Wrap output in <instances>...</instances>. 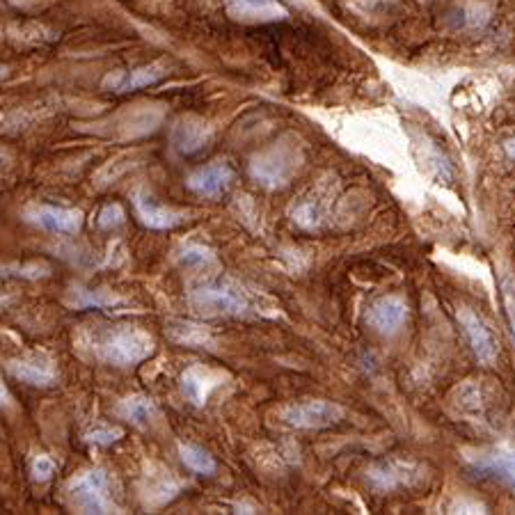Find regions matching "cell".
<instances>
[{"instance_id": "obj_1", "label": "cell", "mask_w": 515, "mask_h": 515, "mask_svg": "<svg viewBox=\"0 0 515 515\" xmlns=\"http://www.w3.org/2000/svg\"><path fill=\"white\" fill-rule=\"evenodd\" d=\"M78 348L87 358L110 367H136L156 351L154 337L129 323H97L78 332Z\"/></svg>"}, {"instance_id": "obj_2", "label": "cell", "mask_w": 515, "mask_h": 515, "mask_svg": "<svg viewBox=\"0 0 515 515\" xmlns=\"http://www.w3.org/2000/svg\"><path fill=\"white\" fill-rule=\"evenodd\" d=\"M188 303L202 316H234V319H248V316H261L271 319L277 316V307L257 289L229 280H206L195 284L188 291Z\"/></svg>"}, {"instance_id": "obj_3", "label": "cell", "mask_w": 515, "mask_h": 515, "mask_svg": "<svg viewBox=\"0 0 515 515\" xmlns=\"http://www.w3.org/2000/svg\"><path fill=\"white\" fill-rule=\"evenodd\" d=\"M305 163L303 147L293 138H282L252 156L250 177L266 190H282L291 184Z\"/></svg>"}, {"instance_id": "obj_4", "label": "cell", "mask_w": 515, "mask_h": 515, "mask_svg": "<svg viewBox=\"0 0 515 515\" xmlns=\"http://www.w3.org/2000/svg\"><path fill=\"white\" fill-rule=\"evenodd\" d=\"M69 504L78 513H122L115 499L113 479L106 470H87L67 483Z\"/></svg>"}, {"instance_id": "obj_5", "label": "cell", "mask_w": 515, "mask_h": 515, "mask_svg": "<svg viewBox=\"0 0 515 515\" xmlns=\"http://www.w3.org/2000/svg\"><path fill=\"white\" fill-rule=\"evenodd\" d=\"M346 417V410L339 403H332L326 399H309V401H296L289 403L280 410V419L291 429L300 431H319L330 429L342 422Z\"/></svg>"}, {"instance_id": "obj_6", "label": "cell", "mask_w": 515, "mask_h": 515, "mask_svg": "<svg viewBox=\"0 0 515 515\" xmlns=\"http://www.w3.org/2000/svg\"><path fill=\"white\" fill-rule=\"evenodd\" d=\"M332 184H321L312 193L305 195L291 211L293 225L303 232H323L332 225Z\"/></svg>"}, {"instance_id": "obj_7", "label": "cell", "mask_w": 515, "mask_h": 515, "mask_svg": "<svg viewBox=\"0 0 515 515\" xmlns=\"http://www.w3.org/2000/svg\"><path fill=\"white\" fill-rule=\"evenodd\" d=\"M426 470L410 461H387L367 470V483L376 493H394L401 488H412L424 479Z\"/></svg>"}, {"instance_id": "obj_8", "label": "cell", "mask_w": 515, "mask_h": 515, "mask_svg": "<svg viewBox=\"0 0 515 515\" xmlns=\"http://www.w3.org/2000/svg\"><path fill=\"white\" fill-rule=\"evenodd\" d=\"M23 218L30 225L53 234H78L83 229V211L65 209V206L53 204H30L23 211Z\"/></svg>"}, {"instance_id": "obj_9", "label": "cell", "mask_w": 515, "mask_h": 515, "mask_svg": "<svg viewBox=\"0 0 515 515\" xmlns=\"http://www.w3.org/2000/svg\"><path fill=\"white\" fill-rule=\"evenodd\" d=\"M168 65L165 62H152V65H142L136 69H122V71H110V74L103 76L101 87L106 92L115 94H126L136 92L142 87H152L161 83L163 78H168Z\"/></svg>"}, {"instance_id": "obj_10", "label": "cell", "mask_w": 515, "mask_h": 515, "mask_svg": "<svg viewBox=\"0 0 515 515\" xmlns=\"http://www.w3.org/2000/svg\"><path fill=\"white\" fill-rule=\"evenodd\" d=\"M213 126L197 115H184L172 124L170 142L181 156H195L211 145Z\"/></svg>"}, {"instance_id": "obj_11", "label": "cell", "mask_w": 515, "mask_h": 515, "mask_svg": "<svg viewBox=\"0 0 515 515\" xmlns=\"http://www.w3.org/2000/svg\"><path fill=\"white\" fill-rule=\"evenodd\" d=\"M181 490H184V481H179L170 470H165V467L152 465L145 477H142L140 499L147 509H161V506L172 502Z\"/></svg>"}, {"instance_id": "obj_12", "label": "cell", "mask_w": 515, "mask_h": 515, "mask_svg": "<svg viewBox=\"0 0 515 515\" xmlns=\"http://www.w3.org/2000/svg\"><path fill=\"white\" fill-rule=\"evenodd\" d=\"M410 316V307L399 296H383L374 300L367 309V323L369 328H374L378 335L392 337L406 326Z\"/></svg>"}, {"instance_id": "obj_13", "label": "cell", "mask_w": 515, "mask_h": 515, "mask_svg": "<svg viewBox=\"0 0 515 515\" xmlns=\"http://www.w3.org/2000/svg\"><path fill=\"white\" fill-rule=\"evenodd\" d=\"M227 380L225 371L204 367V364H190V367L181 374V392L193 406L202 408L209 401V396L223 387Z\"/></svg>"}, {"instance_id": "obj_14", "label": "cell", "mask_w": 515, "mask_h": 515, "mask_svg": "<svg viewBox=\"0 0 515 515\" xmlns=\"http://www.w3.org/2000/svg\"><path fill=\"white\" fill-rule=\"evenodd\" d=\"M227 14L239 23H277L287 21L289 10L280 0H225Z\"/></svg>"}, {"instance_id": "obj_15", "label": "cell", "mask_w": 515, "mask_h": 515, "mask_svg": "<svg viewBox=\"0 0 515 515\" xmlns=\"http://www.w3.org/2000/svg\"><path fill=\"white\" fill-rule=\"evenodd\" d=\"M133 206H136L140 223L149 229H158V232H163V229H174L184 225L188 220L184 211L168 209V206L158 204L156 197L152 193H147V190H136V193H133Z\"/></svg>"}, {"instance_id": "obj_16", "label": "cell", "mask_w": 515, "mask_h": 515, "mask_svg": "<svg viewBox=\"0 0 515 515\" xmlns=\"http://www.w3.org/2000/svg\"><path fill=\"white\" fill-rule=\"evenodd\" d=\"M234 184V170L229 163H211L204 165V168L195 170L186 179V186L193 190L195 195L209 197V200H216V197H223L229 188Z\"/></svg>"}, {"instance_id": "obj_17", "label": "cell", "mask_w": 515, "mask_h": 515, "mask_svg": "<svg viewBox=\"0 0 515 515\" xmlns=\"http://www.w3.org/2000/svg\"><path fill=\"white\" fill-rule=\"evenodd\" d=\"M7 371L21 383L33 387H53L58 383V371H55V364L46 353H33L28 358L10 360Z\"/></svg>"}, {"instance_id": "obj_18", "label": "cell", "mask_w": 515, "mask_h": 515, "mask_svg": "<svg viewBox=\"0 0 515 515\" xmlns=\"http://www.w3.org/2000/svg\"><path fill=\"white\" fill-rule=\"evenodd\" d=\"M458 321H461L467 342H470L477 360L481 364H486V367L488 364H493L497 360V342L486 323H483L479 316L467 307H463L461 312H458Z\"/></svg>"}, {"instance_id": "obj_19", "label": "cell", "mask_w": 515, "mask_h": 515, "mask_svg": "<svg viewBox=\"0 0 515 515\" xmlns=\"http://www.w3.org/2000/svg\"><path fill=\"white\" fill-rule=\"evenodd\" d=\"M467 467L474 477L495 479L499 483L515 488V454L509 451H495V454H481L467 458Z\"/></svg>"}, {"instance_id": "obj_20", "label": "cell", "mask_w": 515, "mask_h": 515, "mask_svg": "<svg viewBox=\"0 0 515 515\" xmlns=\"http://www.w3.org/2000/svg\"><path fill=\"white\" fill-rule=\"evenodd\" d=\"M67 305L71 309H115V307H124L126 298L117 296L113 291L71 287L67 293Z\"/></svg>"}, {"instance_id": "obj_21", "label": "cell", "mask_w": 515, "mask_h": 515, "mask_svg": "<svg viewBox=\"0 0 515 515\" xmlns=\"http://www.w3.org/2000/svg\"><path fill=\"white\" fill-rule=\"evenodd\" d=\"M117 415L124 417L133 426H142L145 429V426L154 424L158 419V406L145 394H133L117 403Z\"/></svg>"}, {"instance_id": "obj_22", "label": "cell", "mask_w": 515, "mask_h": 515, "mask_svg": "<svg viewBox=\"0 0 515 515\" xmlns=\"http://www.w3.org/2000/svg\"><path fill=\"white\" fill-rule=\"evenodd\" d=\"M168 335L174 344L179 346H190V348H204V346H213L216 339H213L211 330L202 326V323H193V321H172L168 326Z\"/></svg>"}, {"instance_id": "obj_23", "label": "cell", "mask_w": 515, "mask_h": 515, "mask_svg": "<svg viewBox=\"0 0 515 515\" xmlns=\"http://www.w3.org/2000/svg\"><path fill=\"white\" fill-rule=\"evenodd\" d=\"M179 456H181V461H184L188 470H193L197 474H206V477H211V474L218 472V465H216V461H213V456L202 447L181 442Z\"/></svg>"}, {"instance_id": "obj_24", "label": "cell", "mask_w": 515, "mask_h": 515, "mask_svg": "<svg viewBox=\"0 0 515 515\" xmlns=\"http://www.w3.org/2000/svg\"><path fill=\"white\" fill-rule=\"evenodd\" d=\"M174 259L181 268H204L216 264V252L202 243H184Z\"/></svg>"}, {"instance_id": "obj_25", "label": "cell", "mask_w": 515, "mask_h": 515, "mask_svg": "<svg viewBox=\"0 0 515 515\" xmlns=\"http://www.w3.org/2000/svg\"><path fill=\"white\" fill-rule=\"evenodd\" d=\"M51 273V268L42 264V261H33V264H7L0 266V275L5 277H23V280H39V277H46Z\"/></svg>"}, {"instance_id": "obj_26", "label": "cell", "mask_w": 515, "mask_h": 515, "mask_svg": "<svg viewBox=\"0 0 515 515\" xmlns=\"http://www.w3.org/2000/svg\"><path fill=\"white\" fill-rule=\"evenodd\" d=\"M126 223V211L122 209V204H106L103 209L97 213V227L103 229V232H113V229L122 227Z\"/></svg>"}, {"instance_id": "obj_27", "label": "cell", "mask_w": 515, "mask_h": 515, "mask_svg": "<svg viewBox=\"0 0 515 515\" xmlns=\"http://www.w3.org/2000/svg\"><path fill=\"white\" fill-rule=\"evenodd\" d=\"M124 438V431L117 426H97V429L85 433V442L94 447H110Z\"/></svg>"}, {"instance_id": "obj_28", "label": "cell", "mask_w": 515, "mask_h": 515, "mask_svg": "<svg viewBox=\"0 0 515 515\" xmlns=\"http://www.w3.org/2000/svg\"><path fill=\"white\" fill-rule=\"evenodd\" d=\"M55 470H58V463H55L53 458L46 456V454L35 456L33 463H30V474H33V479H35L37 483H46V481H49V479L53 477V474H55Z\"/></svg>"}, {"instance_id": "obj_29", "label": "cell", "mask_w": 515, "mask_h": 515, "mask_svg": "<svg viewBox=\"0 0 515 515\" xmlns=\"http://www.w3.org/2000/svg\"><path fill=\"white\" fill-rule=\"evenodd\" d=\"M502 298H504L506 316H509V326L515 339V277H504L502 280Z\"/></svg>"}, {"instance_id": "obj_30", "label": "cell", "mask_w": 515, "mask_h": 515, "mask_svg": "<svg viewBox=\"0 0 515 515\" xmlns=\"http://www.w3.org/2000/svg\"><path fill=\"white\" fill-rule=\"evenodd\" d=\"M0 406H3V408H12L14 406V396H12L10 390H7V385L3 383V378H0Z\"/></svg>"}, {"instance_id": "obj_31", "label": "cell", "mask_w": 515, "mask_h": 515, "mask_svg": "<svg viewBox=\"0 0 515 515\" xmlns=\"http://www.w3.org/2000/svg\"><path fill=\"white\" fill-rule=\"evenodd\" d=\"M504 149H506V154H509V158H513V161H515V138L506 140L504 142Z\"/></svg>"}, {"instance_id": "obj_32", "label": "cell", "mask_w": 515, "mask_h": 515, "mask_svg": "<svg viewBox=\"0 0 515 515\" xmlns=\"http://www.w3.org/2000/svg\"><path fill=\"white\" fill-rule=\"evenodd\" d=\"M7 78H10V67H7V65H0V83L7 81Z\"/></svg>"}, {"instance_id": "obj_33", "label": "cell", "mask_w": 515, "mask_h": 515, "mask_svg": "<svg viewBox=\"0 0 515 515\" xmlns=\"http://www.w3.org/2000/svg\"><path fill=\"white\" fill-rule=\"evenodd\" d=\"M7 303H10V298H5V296H0V307H3V305H7Z\"/></svg>"}]
</instances>
